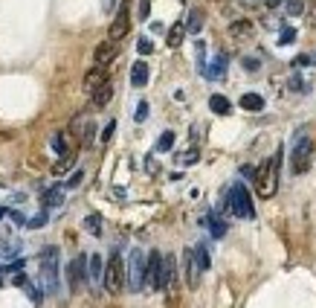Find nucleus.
I'll return each instance as SVG.
<instances>
[{"instance_id": "obj_1", "label": "nucleus", "mask_w": 316, "mask_h": 308, "mask_svg": "<svg viewBox=\"0 0 316 308\" xmlns=\"http://www.w3.org/2000/svg\"><path fill=\"white\" fill-rule=\"evenodd\" d=\"M279 163H282V154L276 152V157L261 160V166L255 169V189H258L261 198L276 195V189H279Z\"/></svg>"}, {"instance_id": "obj_2", "label": "nucleus", "mask_w": 316, "mask_h": 308, "mask_svg": "<svg viewBox=\"0 0 316 308\" xmlns=\"http://www.w3.org/2000/svg\"><path fill=\"white\" fill-rule=\"evenodd\" d=\"M41 285L44 294H58L61 282H58V247H47L41 253Z\"/></svg>"}, {"instance_id": "obj_3", "label": "nucleus", "mask_w": 316, "mask_h": 308, "mask_svg": "<svg viewBox=\"0 0 316 308\" xmlns=\"http://www.w3.org/2000/svg\"><path fill=\"white\" fill-rule=\"evenodd\" d=\"M125 282H128L125 262L119 259V253H113V256L107 259V268H105V291H107L110 297H116V294H122Z\"/></svg>"}, {"instance_id": "obj_4", "label": "nucleus", "mask_w": 316, "mask_h": 308, "mask_svg": "<svg viewBox=\"0 0 316 308\" xmlns=\"http://www.w3.org/2000/svg\"><path fill=\"white\" fill-rule=\"evenodd\" d=\"M145 285L151 291H165V256L159 250H151L145 259Z\"/></svg>"}, {"instance_id": "obj_5", "label": "nucleus", "mask_w": 316, "mask_h": 308, "mask_svg": "<svg viewBox=\"0 0 316 308\" xmlns=\"http://www.w3.org/2000/svg\"><path fill=\"white\" fill-rule=\"evenodd\" d=\"M311 160H314V143H311L308 137L296 140V146H293V152H290V172H293V175H305V172L311 169Z\"/></svg>"}, {"instance_id": "obj_6", "label": "nucleus", "mask_w": 316, "mask_h": 308, "mask_svg": "<svg viewBox=\"0 0 316 308\" xmlns=\"http://www.w3.org/2000/svg\"><path fill=\"white\" fill-rule=\"evenodd\" d=\"M229 210H232V216L238 218H253L255 210H253V198H250V192L244 189V184H232V189H229Z\"/></svg>"}, {"instance_id": "obj_7", "label": "nucleus", "mask_w": 316, "mask_h": 308, "mask_svg": "<svg viewBox=\"0 0 316 308\" xmlns=\"http://www.w3.org/2000/svg\"><path fill=\"white\" fill-rule=\"evenodd\" d=\"M128 285H131V291L133 294H139V291H145V256L139 253V250H133L131 256H128Z\"/></svg>"}, {"instance_id": "obj_8", "label": "nucleus", "mask_w": 316, "mask_h": 308, "mask_svg": "<svg viewBox=\"0 0 316 308\" xmlns=\"http://www.w3.org/2000/svg\"><path fill=\"white\" fill-rule=\"evenodd\" d=\"M128 30H131V0H122L116 6V18L110 21L107 35H110V41H122L128 35Z\"/></svg>"}, {"instance_id": "obj_9", "label": "nucleus", "mask_w": 316, "mask_h": 308, "mask_svg": "<svg viewBox=\"0 0 316 308\" xmlns=\"http://www.w3.org/2000/svg\"><path fill=\"white\" fill-rule=\"evenodd\" d=\"M93 120H90V114H79L73 123H70V134H73V140L79 143V146H90L93 143Z\"/></svg>"}, {"instance_id": "obj_10", "label": "nucleus", "mask_w": 316, "mask_h": 308, "mask_svg": "<svg viewBox=\"0 0 316 308\" xmlns=\"http://www.w3.org/2000/svg\"><path fill=\"white\" fill-rule=\"evenodd\" d=\"M67 279H70V288L79 291L87 279V256H76L70 265H67Z\"/></svg>"}, {"instance_id": "obj_11", "label": "nucleus", "mask_w": 316, "mask_h": 308, "mask_svg": "<svg viewBox=\"0 0 316 308\" xmlns=\"http://www.w3.org/2000/svg\"><path fill=\"white\" fill-rule=\"evenodd\" d=\"M183 265H186V279H189V288L194 291V288L200 285V274H203V268H200V262H197L194 250H186V253H183Z\"/></svg>"}, {"instance_id": "obj_12", "label": "nucleus", "mask_w": 316, "mask_h": 308, "mask_svg": "<svg viewBox=\"0 0 316 308\" xmlns=\"http://www.w3.org/2000/svg\"><path fill=\"white\" fill-rule=\"evenodd\" d=\"M105 82H110V79H107L105 67H99V64H96V67H90V70L84 73V91H87V93H93L96 88H102Z\"/></svg>"}, {"instance_id": "obj_13", "label": "nucleus", "mask_w": 316, "mask_h": 308, "mask_svg": "<svg viewBox=\"0 0 316 308\" xmlns=\"http://www.w3.org/2000/svg\"><path fill=\"white\" fill-rule=\"evenodd\" d=\"M90 99H93V108H99V111H102V108H107V105H110V99H113V85H110V82H105L102 88H96V91L90 93Z\"/></svg>"}, {"instance_id": "obj_14", "label": "nucleus", "mask_w": 316, "mask_h": 308, "mask_svg": "<svg viewBox=\"0 0 316 308\" xmlns=\"http://www.w3.org/2000/svg\"><path fill=\"white\" fill-rule=\"evenodd\" d=\"M131 85L133 88H145L148 85V64L145 62H133V67H131Z\"/></svg>"}, {"instance_id": "obj_15", "label": "nucleus", "mask_w": 316, "mask_h": 308, "mask_svg": "<svg viewBox=\"0 0 316 308\" xmlns=\"http://www.w3.org/2000/svg\"><path fill=\"white\" fill-rule=\"evenodd\" d=\"M93 59H96V64H99V67H107V64L113 62V41H102V44L96 47Z\"/></svg>"}, {"instance_id": "obj_16", "label": "nucleus", "mask_w": 316, "mask_h": 308, "mask_svg": "<svg viewBox=\"0 0 316 308\" xmlns=\"http://www.w3.org/2000/svg\"><path fill=\"white\" fill-rule=\"evenodd\" d=\"M200 224H203V227H209L215 239H223V233H226V224H223V221H221V218H218V216H215V213H206Z\"/></svg>"}, {"instance_id": "obj_17", "label": "nucleus", "mask_w": 316, "mask_h": 308, "mask_svg": "<svg viewBox=\"0 0 316 308\" xmlns=\"http://www.w3.org/2000/svg\"><path fill=\"white\" fill-rule=\"evenodd\" d=\"M53 149H55L58 154L73 152V134H70V131H58V134L53 137Z\"/></svg>"}, {"instance_id": "obj_18", "label": "nucleus", "mask_w": 316, "mask_h": 308, "mask_svg": "<svg viewBox=\"0 0 316 308\" xmlns=\"http://www.w3.org/2000/svg\"><path fill=\"white\" fill-rule=\"evenodd\" d=\"M41 201H44V207H61V204H64V186H53V189H47Z\"/></svg>"}, {"instance_id": "obj_19", "label": "nucleus", "mask_w": 316, "mask_h": 308, "mask_svg": "<svg viewBox=\"0 0 316 308\" xmlns=\"http://www.w3.org/2000/svg\"><path fill=\"white\" fill-rule=\"evenodd\" d=\"M209 108H212V114H218V117H226V114L232 111L229 99H226V96H221V93H215V96L209 99Z\"/></svg>"}, {"instance_id": "obj_20", "label": "nucleus", "mask_w": 316, "mask_h": 308, "mask_svg": "<svg viewBox=\"0 0 316 308\" xmlns=\"http://www.w3.org/2000/svg\"><path fill=\"white\" fill-rule=\"evenodd\" d=\"M241 108L258 114V111H264V99H261L258 93H244V96H241Z\"/></svg>"}, {"instance_id": "obj_21", "label": "nucleus", "mask_w": 316, "mask_h": 308, "mask_svg": "<svg viewBox=\"0 0 316 308\" xmlns=\"http://www.w3.org/2000/svg\"><path fill=\"white\" fill-rule=\"evenodd\" d=\"M229 35L238 38V41H241V38H250V35H253V24H250V21H235V24H229Z\"/></svg>"}, {"instance_id": "obj_22", "label": "nucleus", "mask_w": 316, "mask_h": 308, "mask_svg": "<svg viewBox=\"0 0 316 308\" xmlns=\"http://www.w3.org/2000/svg\"><path fill=\"white\" fill-rule=\"evenodd\" d=\"M73 166H76V152H67V154H61L58 163H53V175H64V172H70Z\"/></svg>"}, {"instance_id": "obj_23", "label": "nucleus", "mask_w": 316, "mask_h": 308, "mask_svg": "<svg viewBox=\"0 0 316 308\" xmlns=\"http://www.w3.org/2000/svg\"><path fill=\"white\" fill-rule=\"evenodd\" d=\"M200 30H203V12H200V9H191L189 21H186V32H189V35H197Z\"/></svg>"}, {"instance_id": "obj_24", "label": "nucleus", "mask_w": 316, "mask_h": 308, "mask_svg": "<svg viewBox=\"0 0 316 308\" xmlns=\"http://www.w3.org/2000/svg\"><path fill=\"white\" fill-rule=\"evenodd\" d=\"M174 279H177V259L165 256V291L174 288Z\"/></svg>"}, {"instance_id": "obj_25", "label": "nucleus", "mask_w": 316, "mask_h": 308, "mask_svg": "<svg viewBox=\"0 0 316 308\" xmlns=\"http://www.w3.org/2000/svg\"><path fill=\"white\" fill-rule=\"evenodd\" d=\"M87 265H90V268H87V274H90V277H93V279L105 277V268H102V256H96V253H93Z\"/></svg>"}, {"instance_id": "obj_26", "label": "nucleus", "mask_w": 316, "mask_h": 308, "mask_svg": "<svg viewBox=\"0 0 316 308\" xmlns=\"http://www.w3.org/2000/svg\"><path fill=\"white\" fill-rule=\"evenodd\" d=\"M183 32H186V27H183V24H174V27H171V32H168V47H180Z\"/></svg>"}, {"instance_id": "obj_27", "label": "nucleus", "mask_w": 316, "mask_h": 308, "mask_svg": "<svg viewBox=\"0 0 316 308\" xmlns=\"http://www.w3.org/2000/svg\"><path fill=\"white\" fill-rule=\"evenodd\" d=\"M84 230H87V233H93V236H99V233H102V218L96 216H87L84 218Z\"/></svg>"}, {"instance_id": "obj_28", "label": "nucleus", "mask_w": 316, "mask_h": 308, "mask_svg": "<svg viewBox=\"0 0 316 308\" xmlns=\"http://www.w3.org/2000/svg\"><path fill=\"white\" fill-rule=\"evenodd\" d=\"M194 256H197L200 268H203V271H209V265H212V259H209V250H206L203 245H197V247H194Z\"/></svg>"}, {"instance_id": "obj_29", "label": "nucleus", "mask_w": 316, "mask_h": 308, "mask_svg": "<svg viewBox=\"0 0 316 308\" xmlns=\"http://www.w3.org/2000/svg\"><path fill=\"white\" fill-rule=\"evenodd\" d=\"M171 146H174V131H165L157 140V152H171Z\"/></svg>"}, {"instance_id": "obj_30", "label": "nucleus", "mask_w": 316, "mask_h": 308, "mask_svg": "<svg viewBox=\"0 0 316 308\" xmlns=\"http://www.w3.org/2000/svg\"><path fill=\"white\" fill-rule=\"evenodd\" d=\"M47 221H50L47 210H41L35 218H29V221H26V227H32V230H41V227H47Z\"/></svg>"}, {"instance_id": "obj_31", "label": "nucleus", "mask_w": 316, "mask_h": 308, "mask_svg": "<svg viewBox=\"0 0 316 308\" xmlns=\"http://www.w3.org/2000/svg\"><path fill=\"white\" fill-rule=\"evenodd\" d=\"M302 12H305V0H287V15L299 18Z\"/></svg>"}, {"instance_id": "obj_32", "label": "nucleus", "mask_w": 316, "mask_h": 308, "mask_svg": "<svg viewBox=\"0 0 316 308\" xmlns=\"http://www.w3.org/2000/svg\"><path fill=\"white\" fill-rule=\"evenodd\" d=\"M133 120H136V123H145V120H148V102H136Z\"/></svg>"}, {"instance_id": "obj_33", "label": "nucleus", "mask_w": 316, "mask_h": 308, "mask_svg": "<svg viewBox=\"0 0 316 308\" xmlns=\"http://www.w3.org/2000/svg\"><path fill=\"white\" fill-rule=\"evenodd\" d=\"M139 21H148V15H151V0H139Z\"/></svg>"}, {"instance_id": "obj_34", "label": "nucleus", "mask_w": 316, "mask_h": 308, "mask_svg": "<svg viewBox=\"0 0 316 308\" xmlns=\"http://www.w3.org/2000/svg\"><path fill=\"white\" fill-rule=\"evenodd\" d=\"M136 50H139V53H142V56H148V53H151V50H154V44H151V41H148V38H139V41H136Z\"/></svg>"}, {"instance_id": "obj_35", "label": "nucleus", "mask_w": 316, "mask_h": 308, "mask_svg": "<svg viewBox=\"0 0 316 308\" xmlns=\"http://www.w3.org/2000/svg\"><path fill=\"white\" fill-rule=\"evenodd\" d=\"M0 271H6V274H21V271H24V259L9 262V265H6V268H0Z\"/></svg>"}, {"instance_id": "obj_36", "label": "nucleus", "mask_w": 316, "mask_h": 308, "mask_svg": "<svg viewBox=\"0 0 316 308\" xmlns=\"http://www.w3.org/2000/svg\"><path fill=\"white\" fill-rule=\"evenodd\" d=\"M293 41H296V30H285V32H282V38H279V44H282V47L293 44Z\"/></svg>"}, {"instance_id": "obj_37", "label": "nucleus", "mask_w": 316, "mask_h": 308, "mask_svg": "<svg viewBox=\"0 0 316 308\" xmlns=\"http://www.w3.org/2000/svg\"><path fill=\"white\" fill-rule=\"evenodd\" d=\"M81 181H84V172H81V169H76V172H73V178L67 181V186H70V189H76Z\"/></svg>"}, {"instance_id": "obj_38", "label": "nucleus", "mask_w": 316, "mask_h": 308, "mask_svg": "<svg viewBox=\"0 0 316 308\" xmlns=\"http://www.w3.org/2000/svg\"><path fill=\"white\" fill-rule=\"evenodd\" d=\"M113 131H116V120H110V123L105 125V131H102V140H105V143H107V140H110V137H113Z\"/></svg>"}, {"instance_id": "obj_39", "label": "nucleus", "mask_w": 316, "mask_h": 308, "mask_svg": "<svg viewBox=\"0 0 316 308\" xmlns=\"http://www.w3.org/2000/svg\"><path fill=\"white\" fill-rule=\"evenodd\" d=\"M197 160H200V154H197V152H189L186 157H180V163H183V166H194Z\"/></svg>"}, {"instance_id": "obj_40", "label": "nucleus", "mask_w": 316, "mask_h": 308, "mask_svg": "<svg viewBox=\"0 0 316 308\" xmlns=\"http://www.w3.org/2000/svg\"><path fill=\"white\" fill-rule=\"evenodd\" d=\"M290 91H305V79L302 76H293L290 79Z\"/></svg>"}, {"instance_id": "obj_41", "label": "nucleus", "mask_w": 316, "mask_h": 308, "mask_svg": "<svg viewBox=\"0 0 316 308\" xmlns=\"http://www.w3.org/2000/svg\"><path fill=\"white\" fill-rule=\"evenodd\" d=\"M26 291H29V300H32V303H38V300H41V291H38V285H29V282H26Z\"/></svg>"}, {"instance_id": "obj_42", "label": "nucleus", "mask_w": 316, "mask_h": 308, "mask_svg": "<svg viewBox=\"0 0 316 308\" xmlns=\"http://www.w3.org/2000/svg\"><path fill=\"white\" fill-rule=\"evenodd\" d=\"M244 67H247V70H258V67H261V62H258V59H253V56H247V59H244Z\"/></svg>"}, {"instance_id": "obj_43", "label": "nucleus", "mask_w": 316, "mask_h": 308, "mask_svg": "<svg viewBox=\"0 0 316 308\" xmlns=\"http://www.w3.org/2000/svg\"><path fill=\"white\" fill-rule=\"evenodd\" d=\"M18 250H21V247L15 245V242H9V245L3 247V256H15V253H18Z\"/></svg>"}, {"instance_id": "obj_44", "label": "nucleus", "mask_w": 316, "mask_h": 308, "mask_svg": "<svg viewBox=\"0 0 316 308\" xmlns=\"http://www.w3.org/2000/svg\"><path fill=\"white\" fill-rule=\"evenodd\" d=\"M12 282H15L18 288H26V277H24V271H21V274H15V279H12Z\"/></svg>"}, {"instance_id": "obj_45", "label": "nucleus", "mask_w": 316, "mask_h": 308, "mask_svg": "<svg viewBox=\"0 0 316 308\" xmlns=\"http://www.w3.org/2000/svg\"><path fill=\"white\" fill-rule=\"evenodd\" d=\"M293 64H296V67H308V64H314V62H311L308 56H299V59H296Z\"/></svg>"}, {"instance_id": "obj_46", "label": "nucleus", "mask_w": 316, "mask_h": 308, "mask_svg": "<svg viewBox=\"0 0 316 308\" xmlns=\"http://www.w3.org/2000/svg\"><path fill=\"white\" fill-rule=\"evenodd\" d=\"M12 218H15V224H18V227H24V224L29 221V218H24V216H21V213H12Z\"/></svg>"}, {"instance_id": "obj_47", "label": "nucleus", "mask_w": 316, "mask_h": 308, "mask_svg": "<svg viewBox=\"0 0 316 308\" xmlns=\"http://www.w3.org/2000/svg\"><path fill=\"white\" fill-rule=\"evenodd\" d=\"M241 175H244V178H255V169H250V166H244V169H241Z\"/></svg>"}, {"instance_id": "obj_48", "label": "nucleus", "mask_w": 316, "mask_h": 308, "mask_svg": "<svg viewBox=\"0 0 316 308\" xmlns=\"http://www.w3.org/2000/svg\"><path fill=\"white\" fill-rule=\"evenodd\" d=\"M279 3H282V0H267V6H270V9H276Z\"/></svg>"}, {"instance_id": "obj_49", "label": "nucleus", "mask_w": 316, "mask_h": 308, "mask_svg": "<svg viewBox=\"0 0 316 308\" xmlns=\"http://www.w3.org/2000/svg\"><path fill=\"white\" fill-rule=\"evenodd\" d=\"M3 216H6V210H0V218H3Z\"/></svg>"}, {"instance_id": "obj_50", "label": "nucleus", "mask_w": 316, "mask_h": 308, "mask_svg": "<svg viewBox=\"0 0 316 308\" xmlns=\"http://www.w3.org/2000/svg\"><path fill=\"white\" fill-rule=\"evenodd\" d=\"M0 288H3V279H0Z\"/></svg>"}]
</instances>
